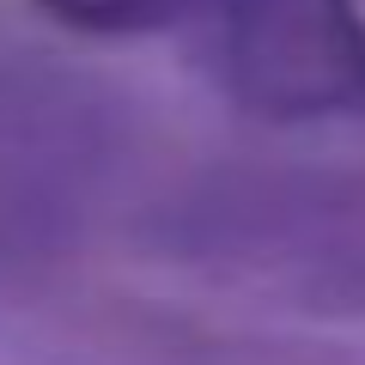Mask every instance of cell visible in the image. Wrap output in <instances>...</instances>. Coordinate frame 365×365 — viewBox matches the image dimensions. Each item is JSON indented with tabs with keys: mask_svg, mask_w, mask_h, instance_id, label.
Here are the masks:
<instances>
[{
	"mask_svg": "<svg viewBox=\"0 0 365 365\" xmlns=\"http://www.w3.org/2000/svg\"><path fill=\"white\" fill-rule=\"evenodd\" d=\"M67 6L86 19H146L158 0H67Z\"/></svg>",
	"mask_w": 365,
	"mask_h": 365,
	"instance_id": "6da1fadb",
	"label": "cell"
}]
</instances>
